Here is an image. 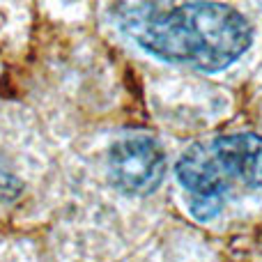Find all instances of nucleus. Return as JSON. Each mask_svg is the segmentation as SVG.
Masks as SVG:
<instances>
[{
  "instance_id": "39448f33",
  "label": "nucleus",
  "mask_w": 262,
  "mask_h": 262,
  "mask_svg": "<svg viewBox=\"0 0 262 262\" xmlns=\"http://www.w3.org/2000/svg\"><path fill=\"white\" fill-rule=\"evenodd\" d=\"M223 207V193H205V195H193L191 200V214L198 221H209L214 219Z\"/></svg>"
},
{
  "instance_id": "20e7f679",
  "label": "nucleus",
  "mask_w": 262,
  "mask_h": 262,
  "mask_svg": "<svg viewBox=\"0 0 262 262\" xmlns=\"http://www.w3.org/2000/svg\"><path fill=\"white\" fill-rule=\"evenodd\" d=\"M175 170L182 186L193 195L223 193L228 189V180L219 170V163L214 159L212 149H209V143L191 145L180 157Z\"/></svg>"
},
{
  "instance_id": "f257e3e1",
  "label": "nucleus",
  "mask_w": 262,
  "mask_h": 262,
  "mask_svg": "<svg viewBox=\"0 0 262 262\" xmlns=\"http://www.w3.org/2000/svg\"><path fill=\"white\" fill-rule=\"evenodd\" d=\"M124 32L147 53L166 62L193 64L221 72L251 46V26L237 9L223 3H186L170 12L140 5L122 18Z\"/></svg>"
},
{
  "instance_id": "f03ea898",
  "label": "nucleus",
  "mask_w": 262,
  "mask_h": 262,
  "mask_svg": "<svg viewBox=\"0 0 262 262\" xmlns=\"http://www.w3.org/2000/svg\"><path fill=\"white\" fill-rule=\"evenodd\" d=\"M108 172L113 184L129 195H149L166 175V157L149 138H124L108 154Z\"/></svg>"
},
{
  "instance_id": "423d86ee",
  "label": "nucleus",
  "mask_w": 262,
  "mask_h": 262,
  "mask_svg": "<svg viewBox=\"0 0 262 262\" xmlns=\"http://www.w3.org/2000/svg\"><path fill=\"white\" fill-rule=\"evenodd\" d=\"M18 189H21V184L14 182L12 177H7V172L0 168V195L3 198H14V193H18Z\"/></svg>"
},
{
  "instance_id": "7ed1b4c3",
  "label": "nucleus",
  "mask_w": 262,
  "mask_h": 262,
  "mask_svg": "<svg viewBox=\"0 0 262 262\" xmlns=\"http://www.w3.org/2000/svg\"><path fill=\"white\" fill-rule=\"evenodd\" d=\"M223 177H237L244 184L262 189V136L232 134L209 143Z\"/></svg>"
}]
</instances>
